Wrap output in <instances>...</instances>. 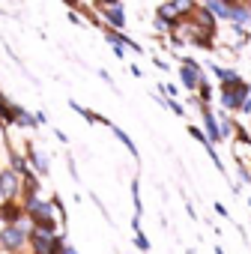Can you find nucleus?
<instances>
[{
    "instance_id": "nucleus-1",
    "label": "nucleus",
    "mask_w": 251,
    "mask_h": 254,
    "mask_svg": "<svg viewBox=\"0 0 251 254\" xmlns=\"http://www.w3.org/2000/svg\"><path fill=\"white\" fill-rule=\"evenodd\" d=\"M30 242H33V251H36V254H60V251H63V239H57L54 230H51V227H42V224L33 227Z\"/></svg>"
},
{
    "instance_id": "nucleus-2",
    "label": "nucleus",
    "mask_w": 251,
    "mask_h": 254,
    "mask_svg": "<svg viewBox=\"0 0 251 254\" xmlns=\"http://www.w3.org/2000/svg\"><path fill=\"white\" fill-rule=\"evenodd\" d=\"M245 93H248V84H245V81H230V84H221V105H224L227 111H236V108L242 105Z\"/></svg>"
},
{
    "instance_id": "nucleus-3",
    "label": "nucleus",
    "mask_w": 251,
    "mask_h": 254,
    "mask_svg": "<svg viewBox=\"0 0 251 254\" xmlns=\"http://www.w3.org/2000/svg\"><path fill=\"white\" fill-rule=\"evenodd\" d=\"M200 78H203L200 63H197V60H191V57H186V60L180 63V81H183V87H186V90H197Z\"/></svg>"
},
{
    "instance_id": "nucleus-4",
    "label": "nucleus",
    "mask_w": 251,
    "mask_h": 254,
    "mask_svg": "<svg viewBox=\"0 0 251 254\" xmlns=\"http://www.w3.org/2000/svg\"><path fill=\"white\" fill-rule=\"evenodd\" d=\"M24 239H27L24 224H6L3 233H0V242H3V248H9V251H18L24 245Z\"/></svg>"
},
{
    "instance_id": "nucleus-5",
    "label": "nucleus",
    "mask_w": 251,
    "mask_h": 254,
    "mask_svg": "<svg viewBox=\"0 0 251 254\" xmlns=\"http://www.w3.org/2000/svg\"><path fill=\"white\" fill-rule=\"evenodd\" d=\"M27 209H30V215L36 218V224H42V227H51L54 230V218H51V206L45 203V200H39L36 194L27 200Z\"/></svg>"
},
{
    "instance_id": "nucleus-6",
    "label": "nucleus",
    "mask_w": 251,
    "mask_h": 254,
    "mask_svg": "<svg viewBox=\"0 0 251 254\" xmlns=\"http://www.w3.org/2000/svg\"><path fill=\"white\" fill-rule=\"evenodd\" d=\"M102 15H105V27H114V30H123V27H126V12H123V6H120V3L105 6V9H102Z\"/></svg>"
},
{
    "instance_id": "nucleus-7",
    "label": "nucleus",
    "mask_w": 251,
    "mask_h": 254,
    "mask_svg": "<svg viewBox=\"0 0 251 254\" xmlns=\"http://www.w3.org/2000/svg\"><path fill=\"white\" fill-rule=\"evenodd\" d=\"M0 194H3L6 200H12L18 194V174L15 171H3V174H0Z\"/></svg>"
},
{
    "instance_id": "nucleus-8",
    "label": "nucleus",
    "mask_w": 251,
    "mask_h": 254,
    "mask_svg": "<svg viewBox=\"0 0 251 254\" xmlns=\"http://www.w3.org/2000/svg\"><path fill=\"white\" fill-rule=\"evenodd\" d=\"M156 18H162V21H165V24H171V27L180 21V9H177L174 0H165V3L156 9Z\"/></svg>"
},
{
    "instance_id": "nucleus-9",
    "label": "nucleus",
    "mask_w": 251,
    "mask_h": 254,
    "mask_svg": "<svg viewBox=\"0 0 251 254\" xmlns=\"http://www.w3.org/2000/svg\"><path fill=\"white\" fill-rule=\"evenodd\" d=\"M233 153H236L239 162H248V159H251V135H248V132L239 129V138H236V144H233Z\"/></svg>"
},
{
    "instance_id": "nucleus-10",
    "label": "nucleus",
    "mask_w": 251,
    "mask_h": 254,
    "mask_svg": "<svg viewBox=\"0 0 251 254\" xmlns=\"http://www.w3.org/2000/svg\"><path fill=\"white\" fill-rule=\"evenodd\" d=\"M200 114H203V123H206V138H209V141H221V135H218V123H215L212 111H209L206 105H200Z\"/></svg>"
},
{
    "instance_id": "nucleus-11",
    "label": "nucleus",
    "mask_w": 251,
    "mask_h": 254,
    "mask_svg": "<svg viewBox=\"0 0 251 254\" xmlns=\"http://www.w3.org/2000/svg\"><path fill=\"white\" fill-rule=\"evenodd\" d=\"M18 215H21V212H18V206H15L12 200H6V203H3V209H0V218L9 221V224H15V221H18Z\"/></svg>"
},
{
    "instance_id": "nucleus-12",
    "label": "nucleus",
    "mask_w": 251,
    "mask_h": 254,
    "mask_svg": "<svg viewBox=\"0 0 251 254\" xmlns=\"http://www.w3.org/2000/svg\"><path fill=\"white\" fill-rule=\"evenodd\" d=\"M212 72H215V78H218L221 84H230V81H239V75H236L233 69H224V66H212Z\"/></svg>"
},
{
    "instance_id": "nucleus-13",
    "label": "nucleus",
    "mask_w": 251,
    "mask_h": 254,
    "mask_svg": "<svg viewBox=\"0 0 251 254\" xmlns=\"http://www.w3.org/2000/svg\"><path fill=\"white\" fill-rule=\"evenodd\" d=\"M111 129H114V135H117V138H120V141H123V144H126V147H129V153H132V156H135V159H138V147H135V144H132V138H129V135H126V132H123V129H117V126H111Z\"/></svg>"
},
{
    "instance_id": "nucleus-14",
    "label": "nucleus",
    "mask_w": 251,
    "mask_h": 254,
    "mask_svg": "<svg viewBox=\"0 0 251 254\" xmlns=\"http://www.w3.org/2000/svg\"><path fill=\"white\" fill-rule=\"evenodd\" d=\"M30 162L39 168V174H45V171H48V162H45V156H42V153H33V150H30Z\"/></svg>"
},
{
    "instance_id": "nucleus-15",
    "label": "nucleus",
    "mask_w": 251,
    "mask_h": 254,
    "mask_svg": "<svg viewBox=\"0 0 251 254\" xmlns=\"http://www.w3.org/2000/svg\"><path fill=\"white\" fill-rule=\"evenodd\" d=\"M138 248H141V251H147V248H150V242H147V236H144L141 230H138Z\"/></svg>"
},
{
    "instance_id": "nucleus-16",
    "label": "nucleus",
    "mask_w": 251,
    "mask_h": 254,
    "mask_svg": "<svg viewBox=\"0 0 251 254\" xmlns=\"http://www.w3.org/2000/svg\"><path fill=\"white\" fill-rule=\"evenodd\" d=\"M114 3H120V0H96V6H99V9H105V6H114Z\"/></svg>"
},
{
    "instance_id": "nucleus-17",
    "label": "nucleus",
    "mask_w": 251,
    "mask_h": 254,
    "mask_svg": "<svg viewBox=\"0 0 251 254\" xmlns=\"http://www.w3.org/2000/svg\"><path fill=\"white\" fill-rule=\"evenodd\" d=\"M6 111H9V102L3 99V93H0V114H6Z\"/></svg>"
},
{
    "instance_id": "nucleus-18",
    "label": "nucleus",
    "mask_w": 251,
    "mask_h": 254,
    "mask_svg": "<svg viewBox=\"0 0 251 254\" xmlns=\"http://www.w3.org/2000/svg\"><path fill=\"white\" fill-rule=\"evenodd\" d=\"M162 90H165L168 96H174V93H177V87H174V84H162Z\"/></svg>"
},
{
    "instance_id": "nucleus-19",
    "label": "nucleus",
    "mask_w": 251,
    "mask_h": 254,
    "mask_svg": "<svg viewBox=\"0 0 251 254\" xmlns=\"http://www.w3.org/2000/svg\"><path fill=\"white\" fill-rule=\"evenodd\" d=\"M60 254H78V251H75V248H63Z\"/></svg>"
}]
</instances>
